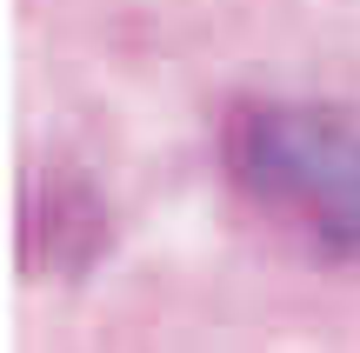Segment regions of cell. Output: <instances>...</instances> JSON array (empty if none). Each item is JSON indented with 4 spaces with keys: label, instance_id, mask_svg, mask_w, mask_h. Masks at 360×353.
I'll return each instance as SVG.
<instances>
[{
    "label": "cell",
    "instance_id": "cell-1",
    "mask_svg": "<svg viewBox=\"0 0 360 353\" xmlns=\"http://www.w3.org/2000/svg\"><path fill=\"white\" fill-rule=\"evenodd\" d=\"M227 173L260 220L321 260H360V114L327 100H247L227 114Z\"/></svg>",
    "mask_w": 360,
    "mask_h": 353
}]
</instances>
